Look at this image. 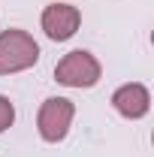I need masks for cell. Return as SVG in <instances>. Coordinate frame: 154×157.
I'll return each mask as SVG.
<instances>
[{"instance_id":"obj_1","label":"cell","mask_w":154,"mask_h":157,"mask_svg":"<svg viewBox=\"0 0 154 157\" xmlns=\"http://www.w3.org/2000/svg\"><path fill=\"white\" fill-rule=\"evenodd\" d=\"M37 60H39V45L30 33L15 30V27L0 33V76L30 70Z\"/></svg>"},{"instance_id":"obj_6","label":"cell","mask_w":154,"mask_h":157,"mask_svg":"<svg viewBox=\"0 0 154 157\" xmlns=\"http://www.w3.org/2000/svg\"><path fill=\"white\" fill-rule=\"evenodd\" d=\"M12 121H15V106L9 103V97H0V133L12 127Z\"/></svg>"},{"instance_id":"obj_2","label":"cell","mask_w":154,"mask_h":157,"mask_svg":"<svg viewBox=\"0 0 154 157\" xmlns=\"http://www.w3.org/2000/svg\"><path fill=\"white\" fill-rule=\"evenodd\" d=\"M55 78L67 88H94L100 82V60L91 52L76 48L55 67Z\"/></svg>"},{"instance_id":"obj_5","label":"cell","mask_w":154,"mask_h":157,"mask_svg":"<svg viewBox=\"0 0 154 157\" xmlns=\"http://www.w3.org/2000/svg\"><path fill=\"white\" fill-rule=\"evenodd\" d=\"M112 106H115L118 115L124 118H142L151 106V94L145 85L139 82H130V85H121L115 94H112Z\"/></svg>"},{"instance_id":"obj_3","label":"cell","mask_w":154,"mask_h":157,"mask_svg":"<svg viewBox=\"0 0 154 157\" xmlns=\"http://www.w3.org/2000/svg\"><path fill=\"white\" fill-rule=\"evenodd\" d=\"M73 115H76V106L67 97H48L39 106V115H37L39 136L45 142H60L73 124Z\"/></svg>"},{"instance_id":"obj_4","label":"cell","mask_w":154,"mask_h":157,"mask_svg":"<svg viewBox=\"0 0 154 157\" xmlns=\"http://www.w3.org/2000/svg\"><path fill=\"white\" fill-rule=\"evenodd\" d=\"M79 24H82V12L76 6H70V3H52L42 12V30H45V36L55 39V42L70 39L79 30Z\"/></svg>"}]
</instances>
